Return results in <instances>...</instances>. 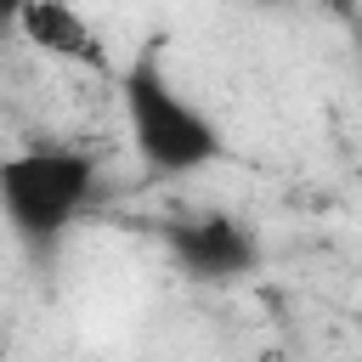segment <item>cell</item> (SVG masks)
<instances>
[{"label": "cell", "instance_id": "obj_1", "mask_svg": "<svg viewBox=\"0 0 362 362\" xmlns=\"http://www.w3.org/2000/svg\"><path fill=\"white\" fill-rule=\"evenodd\" d=\"M119 113H124V136H130L136 158L153 175H198L226 153L215 119L170 79L158 40L141 45L119 68Z\"/></svg>", "mask_w": 362, "mask_h": 362}, {"label": "cell", "instance_id": "obj_2", "mask_svg": "<svg viewBox=\"0 0 362 362\" xmlns=\"http://www.w3.org/2000/svg\"><path fill=\"white\" fill-rule=\"evenodd\" d=\"M96 198V164L79 147H23L0 158V209L28 255H51Z\"/></svg>", "mask_w": 362, "mask_h": 362}, {"label": "cell", "instance_id": "obj_3", "mask_svg": "<svg viewBox=\"0 0 362 362\" xmlns=\"http://www.w3.org/2000/svg\"><path fill=\"white\" fill-rule=\"evenodd\" d=\"M164 243L192 283H238L260 266V238L238 215H221V209L175 215L164 226Z\"/></svg>", "mask_w": 362, "mask_h": 362}, {"label": "cell", "instance_id": "obj_4", "mask_svg": "<svg viewBox=\"0 0 362 362\" xmlns=\"http://www.w3.org/2000/svg\"><path fill=\"white\" fill-rule=\"evenodd\" d=\"M17 40L34 45L40 57H51V62L90 68V74H113L102 34L90 28V17H85L74 0H28L23 17H17Z\"/></svg>", "mask_w": 362, "mask_h": 362}, {"label": "cell", "instance_id": "obj_5", "mask_svg": "<svg viewBox=\"0 0 362 362\" xmlns=\"http://www.w3.org/2000/svg\"><path fill=\"white\" fill-rule=\"evenodd\" d=\"M28 0H0V34H17V17H23Z\"/></svg>", "mask_w": 362, "mask_h": 362}, {"label": "cell", "instance_id": "obj_6", "mask_svg": "<svg viewBox=\"0 0 362 362\" xmlns=\"http://www.w3.org/2000/svg\"><path fill=\"white\" fill-rule=\"evenodd\" d=\"M356 334H362V311H356Z\"/></svg>", "mask_w": 362, "mask_h": 362}]
</instances>
